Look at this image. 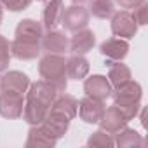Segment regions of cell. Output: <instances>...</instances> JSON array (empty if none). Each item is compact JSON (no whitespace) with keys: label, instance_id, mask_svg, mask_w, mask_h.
I'll return each mask as SVG.
<instances>
[{"label":"cell","instance_id":"obj_1","mask_svg":"<svg viewBox=\"0 0 148 148\" xmlns=\"http://www.w3.org/2000/svg\"><path fill=\"white\" fill-rule=\"evenodd\" d=\"M110 98H113V105H117L124 115L132 120L138 117L139 110H141V98H143V89L136 80H127L117 87L112 89Z\"/></svg>","mask_w":148,"mask_h":148},{"label":"cell","instance_id":"obj_2","mask_svg":"<svg viewBox=\"0 0 148 148\" xmlns=\"http://www.w3.org/2000/svg\"><path fill=\"white\" fill-rule=\"evenodd\" d=\"M38 73L42 80L56 87L58 92H64L68 87L66 77V59L63 54H45L38 63Z\"/></svg>","mask_w":148,"mask_h":148},{"label":"cell","instance_id":"obj_3","mask_svg":"<svg viewBox=\"0 0 148 148\" xmlns=\"http://www.w3.org/2000/svg\"><path fill=\"white\" fill-rule=\"evenodd\" d=\"M89 11L82 5V4H73L70 7H66L63 11V16H61V25L66 32H71L75 33L79 30H84L87 28L89 25Z\"/></svg>","mask_w":148,"mask_h":148},{"label":"cell","instance_id":"obj_4","mask_svg":"<svg viewBox=\"0 0 148 148\" xmlns=\"http://www.w3.org/2000/svg\"><path fill=\"white\" fill-rule=\"evenodd\" d=\"M110 28H112V33L115 37L124 38V40L132 38L138 33V25H136L132 14L129 11H125V9L124 11H119V12H113Z\"/></svg>","mask_w":148,"mask_h":148},{"label":"cell","instance_id":"obj_5","mask_svg":"<svg viewBox=\"0 0 148 148\" xmlns=\"http://www.w3.org/2000/svg\"><path fill=\"white\" fill-rule=\"evenodd\" d=\"M106 106H105V101L103 99H96V98H91V96H84L80 101H79V117L80 120H84L86 124H99L103 113H105Z\"/></svg>","mask_w":148,"mask_h":148},{"label":"cell","instance_id":"obj_6","mask_svg":"<svg viewBox=\"0 0 148 148\" xmlns=\"http://www.w3.org/2000/svg\"><path fill=\"white\" fill-rule=\"evenodd\" d=\"M99 52L105 58V64L110 66L112 63H119L122 61L127 54H129V42L124 38H108L99 45Z\"/></svg>","mask_w":148,"mask_h":148},{"label":"cell","instance_id":"obj_7","mask_svg":"<svg viewBox=\"0 0 148 148\" xmlns=\"http://www.w3.org/2000/svg\"><path fill=\"white\" fill-rule=\"evenodd\" d=\"M30 79L26 73L18 71V70H11V71H4V75H0V91H7V92H16V94H26L28 87H30Z\"/></svg>","mask_w":148,"mask_h":148},{"label":"cell","instance_id":"obj_8","mask_svg":"<svg viewBox=\"0 0 148 148\" xmlns=\"http://www.w3.org/2000/svg\"><path fill=\"white\" fill-rule=\"evenodd\" d=\"M23 106H25L23 94L0 91V117L9 120L19 119L23 115Z\"/></svg>","mask_w":148,"mask_h":148},{"label":"cell","instance_id":"obj_9","mask_svg":"<svg viewBox=\"0 0 148 148\" xmlns=\"http://www.w3.org/2000/svg\"><path fill=\"white\" fill-rule=\"evenodd\" d=\"M40 49L45 54H64L68 51V37L59 30H47L40 38Z\"/></svg>","mask_w":148,"mask_h":148},{"label":"cell","instance_id":"obj_10","mask_svg":"<svg viewBox=\"0 0 148 148\" xmlns=\"http://www.w3.org/2000/svg\"><path fill=\"white\" fill-rule=\"evenodd\" d=\"M127 124H129V119L124 115V112L117 105H112L110 108L105 110V113H103V117H101L98 125H99V129H103V131H106L108 134L113 136L115 132L124 129Z\"/></svg>","mask_w":148,"mask_h":148},{"label":"cell","instance_id":"obj_11","mask_svg":"<svg viewBox=\"0 0 148 148\" xmlns=\"http://www.w3.org/2000/svg\"><path fill=\"white\" fill-rule=\"evenodd\" d=\"M112 84L110 80L105 77V75H91L84 80V92L86 96H91V98H96V99H108L110 94H112Z\"/></svg>","mask_w":148,"mask_h":148},{"label":"cell","instance_id":"obj_12","mask_svg":"<svg viewBox=\"0 0 148 148\" xmlns=\"http://www.w3.org/2000/svg\"><path fill=\"white\" fill-rule=\"evenodd\" d=\"M44 35V26L40 21L37 19H32V18H26V19H21L16 26V32H14V37L18 40H25V42H35V44H40V38Z\"/></svg>","mask_w":148,"mask_h":148},{"label":"cell","instance_id":"obj_13","mask_svg":"<svg viewBox=\"0 0 148 148\" xmlns=\"http://www.w3.org/2000/svg\"><path fill=\"white\" fill-rule=\"evenodd\" d=\"M94 45H96V35H94V32H91L87 28L75 32L71 35V38H68V51H71L73 54L86 56L89 51H92Z\"/></svg>","mask_w":148,"mask_h":148},{"label":"cell","instance_id":"obj_14","mask_svg":"<svg viewBox=\"0 0 148 148\" xmlns=\"http://www.w3.org/2000/svg\"><path fill=\"white\" fill-rule=\"evenodd\" d=\"M56 96H58L56 87L51 86V84L45 82V80H37V82L30 84V87H28V91H26V98H28V99H35V101L45 105L47 108H49L51 103L56 99Z\"/></svg>","mask_w":148,"mask_h":148},{"label":"cell","instance_id":"obj_15","mask_svg":"<svg viewBox=\"0 0 148 148\" xmlns=\"http://www.w3.org/2000/svg\"><path fill=\"white\" fill-rule=\"evenodd\" d=\"M58 143V139L42 125H30L28 138H26V146L28 148H52Z\"/></svg>","mask_w":148,"mask_h":148},{"label":"cell","instance_id":"obj_16","mask_svg":"<svg viewBox=\"0 0 148 148\" xmlns=\"http://www.w3.org/2000/svg\"><path fill=\"white\" fill-rule=\"evenodd\" d=\"M77 110H79V101L73 98L71 94H64V92L58 94L56 99L49 106V112L59 113V115H63V117H66L70 120L77 117Z\"/></svg>","mask_w":148,"mask_h":148},{"label":"cell","instance_id":"obj_17","mask_svg":"<svg viewBox=\"0 0 148 148\" xmlns=\"http://www.w3.org/2000/svg\"><path fill=\"white\" fill-rule=\"evenodd\" d=\"M64 11L63 0H47L42 11V26L44 30H54L61 25V16Z\"/></svg>","mask_w":148,"mask_h":148},{"label":"cell","instance_id":"obj_18","mask_svg":"<svg viewBox=\"0 0 148 148\" xmlns=\"http://www.w3.org/2000/svg\"><path fill=\"white\" fill-rule=\"evenodd\" d=\"M40 51H42L40 44H35V42H25V40H18V38H14L11 42V56L19 61H32V59L38 58Z\"/></svg>","mask_w":148,"mask_h":148},{"label":"cell","instance_id":"obj_19","mask_svg":"<svg viewBox=\"0 0 148 148\" xmlns=\"http://www.w3.org/2000/svg\"><path fill=\"white\" fill-rule=\"evenodd\" d=\"M89 61L82 54H73L66 59V77L71 80H84L89 73Z\"/></svg>","mask_w":148,"mask_h":148},{"label":"cell","instance_id":"obj_20","mask_svg":"<svg viewBox=\"0 0 148 148\" xmlns=\"http://www.w3.org/2000/svg\"><path fill=\"white\" fill-rule=\"evenodd\" d=\"M47 112H49V108H47L45 105H42V103H38V101H35V99H28V98H26L25 106H23V115H21V117L25 119V122H26L28 125H38V124L44 122Z\"/></svg>","mask_w":148,"mask_h":148},{"label":"cell","instance_id":"obj_21","mask_svg":"<svg viewBox=\"0 0 148 148\" xmlns=\"http://www.w3.org/2000/svg\"><path fill=\"white\" fill-rule=\"evenodd\" d=\"M113 136H115L113 143L119 148H139V146L146 145V141L143 139V136L138 131H134V129H131L127 125L124 129H120L119 132H115Z\"/></svg>","mask_w":148,"mask_h":148},{"label":"cell","instance_id":"obj_22","mask_svg":"<svg viewBox=\"0 0 148 148\" xmlns=\"http://www.w3.org/2000/svg\"><path fill=\"white\" fill-rule=\"evenodd\" d=\"M42 125H44L56 139H59V138H63V136L66 134V131H68V127H70V119H66V117H63V115H59V113L47 112V115H45Z\"/></svg>","mask_w":148,"mask_h":148},{"label":"cell","instance_id":"obj_23","mask_svg":"<svg viewBox=\"0 0 148 148\" xmlns=\"http://www.w3.org/2000/svg\"><path fill=\"white\" fill-rule=\"evenodd\" d=\"M112 84V87H117L127 80L132 79V73H131V68L127 64H124L122 61L119 63H112L110 64V70H108V77H106Z\"/></svg>","mask_w":148,"mask_h":148},{"label":"cell","instance_id":"obj_24","mask_svg":"<svg viewBox=\"0 0 148 148\" xmlns=\"http://www.w3.org/2000/svg\"><path fill=\"white\" fill-rule=\"evenodd\" d=\"M89 14L98 19H110L115 12L113 0H89Z\"/></svg>","mask_w":148,"mask_h":148},{"label":"cell","instance_id":"obj_25","mask_svg":"<svg viewBox=\"0 0 148 148\" xmlns=\"http://www.w3.org/2000/svg\"><path fill=\"white\" fill-rule=\"evenodd\" d=\"M87 146H92V148H112V146H115V143H113L112 134H108L103 129H98V131H94L89 136Z\"/></svg>","mask_w":148,"mask_h":148},{"label":"cell","instance_id":"obj_26","mask_svg":"<svg viewBox=\"0 0 148 148\" xmlns=\"http://www.w3.org/2000/svg\"><path fill=\"white\" fill-rule=\"evenodd\" d=\"M11 42L0 35V73L5 71L9 68V63H11Z\"/></svg>","mask_w":148,"mask_h":148},{"label":"cell","instance_id":"obj_27","mask_svg":"<svg viewBox=\"0 0 148 148\" xmlns=\"http://www.w3.org/2000/svg\"><path fill=\"white\" fill-rule=\"evenodd\" d=\"M4 9H9L11 12H21L32 5V0H0Z\"/></svg>","mask_w":148,"mask_h":148},{"label":"cell","instance_id":"obj_28","mask_svg":"<svg viewBox=\"0 0 148 148\" xmlns=\"http://www.w3.org/2000/svg\"><path fill=\"white\" fill-rule=\"evenodd\" d=\"M146 16H148V4L143 2L141 5H138V7L134 9L132 18H134V21H136L138 26H145V25H146V19H148Z\"/></svg>","mask_w":148,"mask_h":148},{"label":"cell","instance_id":"obj_29","mask_svg":"<svg viewBox=\"0 0 148 148\" xmlns=\"http://www.w3.org/2000/svg\"><path fill=\"white\" fill-rule=\"evenodd\" d=\"M145 0H115V4L120 5V9H136L138 5H141Z\"/></svg>","mask_w":148,"mask_h":148},{"label":"cell","instance_id":"obj_30","mask_svg":"<svg viewBox=\"0 0 148 148\" xmlns=\"http://www.w3.org/2000/svg\"><path fill=\"white\" fill-rule=\"evenodd\" d=\"M71 2H73V4H82V5H84L86 2H89V0H71Z\"/></svg>","mask_w":148,"mask_h":148},{"label":"cell","instance_id":"obj_31","mask_svg":"<svg viewBox=\"0 0 148 148\" xmlns=\"http://www.w3.org/2000/svg\"><path fill=\"white\" fill-rule=\"evenodd\" d=\"M2 18H4V7L0 4V25H2Z\"/></svg>","mask_w":148,"mask_h":148},{"label":"cell","instance_id":"obj_32","mask_svg":"<svg viewBox=\"0 0 148 148\" xmlns=\"http://www.w3.org/2000/svg\"><path fill=\"white\" fill-rule=\"evenodd\" d=\"M37 2H47V0H37Z\"/></svg>","mask_w":148,"mask_h":148}]
</instances>
